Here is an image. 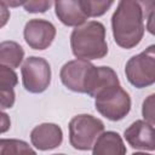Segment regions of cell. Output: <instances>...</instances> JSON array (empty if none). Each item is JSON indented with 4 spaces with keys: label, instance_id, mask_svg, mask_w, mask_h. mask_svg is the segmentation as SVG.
<instances>
[{
    "label": "cell",
    "instance_id": "obj_1",
    "mask_svg": "<svg viewBox=\"0 0 155 155\" xmlns=\"http://www.w3.org/2000/svg\"><path fill=\"white\" fill-rule=\"evenodd\" d=\"M144 8L142 2L134 0L119 1L111 16L114 41L122 48L136 47L144 35Z\"/></svg>",
    "mask_w": 155,
    "mask_h": 155
},
{
    "label": "cell",
    "instance_id": "obj_2",
    "mask_svg": "<svg viewBox=\"0 0 155 155\" xmlns=\"http://www.w3.org/2000/svg\"><path fill=\"white\" fill-rule=\"evenodd\" d=\"M70 47L76 59H102L108 54L105 27L98 21H90L76 27L70 35Z\"/></svg>",
    "mask_w": 155,
    "mask_h": 155
},
{
    "label": "cell",
    "instance_id": "obj_3",
    "mask_svg": "<svg viewBox=\"0 0 155 155\" xmlns=\"http://www.w3.org/2000/svg\"><path fill=\"white\" fill-rule=\"evenodd\" d=\"M98 67L88 61L73 59L67 62L59 71L62 84L70 91L78 93H87L90 96L96 82Z\"/></svg>",
    "mask_w": 155,
    "mask_h": 155
},
{
    "label": "cell",
    "instance_id": "obj_4",
    "mask_svg": "<svg viewBox=\"0 0 155 155\" xmlns=\"http://www.w3.org/2000/svg\"><path fill=\"white\" fill-rule=\"evenodd\" d=\"M69 143L74 149H92L98 136L104 132V124L98 117L90 114H80L69 121Z\"/></svg>",
    "mask_w": 155,
    "mask_h": 155
},
{
    "label": "cell",
    "instance_id": "obj_5",
    "mask_svg": "<svg viewBox=\"0 0 155 155\" xmlns=\"http://www.w3.org/2000/svg\"><path fill=\"white\" fill-rule=\"evenodd\" d=\"M94 107L108 120L120 121L131 110V97L120 85L113 86L94 97Z\"/></svg>",
    "mask_w": 155,
    "mask_h": 155
},
{
    "label": "cell",
    "instance_id": "obj_6",
    "mask_svg": "<svg viewBox=\"0 0 155 155\" xmlns=\"http://www.w3.org/2000/svg\"><path fill=\"white\" fill-rule=\"evenodd\" d=\"M125 74L128 82L137 88L151 86L155 82V45L131 57L125 65Z\"/></svg>",
    "mask_w": 155,
    "mask_h": 155
},
{
    "label": "cell",
    "instance_id": "obj_7",
    "mask_svg": "<svg viewBox=\"0 0 155 155\" xmlns=\"http://www.w3.org/2000/svg\"><path fill=\"white\" fill-rule=\"evenodd\" d=\"M24 88L30 93H41L51 84V67L45 58L30 56L21 68Z\"/></svg>",
    "mask_w": 155,
    "mask_h": 155
},
{
    "label": "cell",
    "instance_id": "obj_8",
    "mask_svg": "<svg viewBox=\"0 0 155 155\" xmlns=\"http://www.w3.org/2000/svg\"><path fill=\"white\" fill-rule=\"evenodd\" d=\"M23 36L28 46L33 50H46L56 38V27L46 19L33 18L25 23Z\"/></svg>",
    "mask_w": 155,
    "mask_h": 155
},
{
    "label": "cell",
    "instance_id": "obj_9",
    "mask_svg": "<svg viewBox=\"0 0 155 155\" xmlns=\"http://www.w3.org/2000/svg\"><path fill=\"white\" fill-rule=\"evenodd\" d=\"M124 137L133 149L148 151H153L155 149L154 125H150L144 120H137L131 124L125 130Z\"/></svg>",
    "mask_w": 155,
    "mask_h": 155
},
{
    "label": "cell",
    "instance_id": "obj_10",
    "mask_svg": "<svg viewBox=\"0 0 155 155\" xmlns=\"http://www.w3.org/2000/svg\"><path fill=\"white\" fill-rule=\"evenodd\" d=\"M30 142L39 150H51L62 144L63 131L57 124L44 122L31 130Z\"/></svg>",
    "mask_w": 155,
    "mask_h": 155
},
{
    "label": "cell",
    "instance_id": "obj_11",
    "mask_svg": "<svg viewBox=\"0 0 155 155\" xmlns=\"http://www.w3.org/2000/svg\"><path fill=\"white\" fill-rule=\"evenodd\" d=\"M58 19L68 27H79L87 21V15L82 6V0H58L53 2Z\"/></svg>",
    "mask_w": 155,
    "mask_h": 155
},
{
    "label": "cell",
    "instance_id": "obj_12",
    "mask_svg": "<svg viewBox=\"0 0 155 155\" xmlns=\"http://www.w3.org/2000/svg\"><path fill=\"white\" fill-rule=\"evenodd\" d=\"M126 145L117 132H102L92 147V155H126Z\"/></svg>",
    "mask_w": 155,
    "mask_h": 155
},
{
    "label": "cell",
    "instance_id": "obj_13",
    "mask_svg": "<svg viewBox=\"0 0 155 155\" xmlns=\"http://www.w3.org/2000/svg\"><path fill=\"white\" fill-rule=\"evenodd\" d=\"M18 84V75L11 68L0 65V110L10 109L16 101L15 87Z\"/></svg>",
    "mask_w": 155,
    "mask_h": 155
},
{
    "label": "cell",
    "instance_id": "obj_14",
    "mask_svg": "<svg viewBox=\"0 0 155 155\" xmlns=\"http://www.w3.org/2000/svg\"><path fill=\"white\" fill-rule=\"evenodd\" d=\"M24 58L23 47L16 41L0 42V65L15 69L21 65Z\"/></svg>",
    "mask_w": 155,
    "mask_h": 155
},
{
    "label": "cell",
    "instance_id": "obj_15",
    "mask_svg": "<svg viewBox=\"0 0 155 155\" xmlns=\"http://www.w3.org/2000/svg\"><path fill=\"white\" fill-rule=\"evenodd\" d=\"M0 155H36V153L24 140L0 138Z\"/></svg>",
    "mask_w": 155,
    "mask_h": 155
},
{
    "label": "cell",
    "instance_id": "obj_16",
    "mask_svg": "<svg viewBox=\"0 0 155 155\" xmlns=\"http://www.w3.org/2000/svg\"><path fill=\"white\" fill-rule=\"evenodd\" d=\"M113 1H97V0H82L84 10L87 15V17H99L104 15L110 6L113 5Z\"/></svg>",
    "mask_w": 155,
    "mask_h": 155
},
{
    "label": "cell",
    "instance_id": "obj_17",
    "mask_svg": "<svg viewBox=\"0 0 155 155\" xmlns=\"http://www.w3.org/2000/svg\"><path fill=\"white\" fill-rule=\"evenodd\" d=\"M52 5V1H23V7L27 12L30 13H39V12H46Z\"/></svg>",
    "mask_w": 155,
    "mask_h": 155
},
{
    "label": "cell",
    "instance_id": "obj_18",
    "mask_svg": "<svg viewBox=\"0 0 155 155\" xmlns=\"http://www.w3.org/2000/svg\"><path fill=\"white\" fill-rule=\"evenodd\" d=\"M154 93L148 96L144 99L142 107V115L144 117V121L149 122L150 125H154Z\"/></svg>",
    "mask_w": 155,
    "mask_h": 155
},
{
    "label": "cell",
    "instance_id": "obj_19",
    "mask_svg": "<svg viewBox=\"0 0 155 155\" xmlns=\"http://www.w3.org/2000/svg\"><path fill=\"white\" fill-rule=\"evenodd\" d=\"M10 16H11L10 8L5 5L4 1H0V29L7 24V22L10 19Z\"/></svg>",
    "mask_w": 155,
    "mask_h": 155
},
{
    "label": "cell",
    "instance_id": "obj_20",
    "mask_svg": "<svg viewBox=\"0 0 155 155\" xmlns=\"http://www.w3.org/2000/svg\"><path fill=\"white\" fill-rule=\"evenodd\" d=\"M11 127V120L8 114L0 110V133H5Z\"/></svg>",
    "mask_w": 155,
    "mask_h": 155
},
{
    "label": "cell",
    "instance_id": "obj_21",
    "mask_svg": "<svg viewBox=\"0 0 155 155\" xmlns=\"http://www.w3.org/2000/svg\"><path fill=\"white\" fill-rule=\"evenodd\" d=\"M132 155H153V154H148V153H133Z\"/></svg>",
    "mask_w": 155,
    "mask_h": 155
},
{
    "label": "cell",
    "instance_id": "obj_22",
    "mask_svg": "<svg viewBox=\"0 0 155 155\" xmlns=\"http://www.w3.org/2000/svg\"><path fill=\"white\" fill-rule=\"evenodd\" d=\"M53 155H65V154H53Z\"/></svg>",
    "mask_w": 155,
    "mask_h": 155
}]
</instances>
